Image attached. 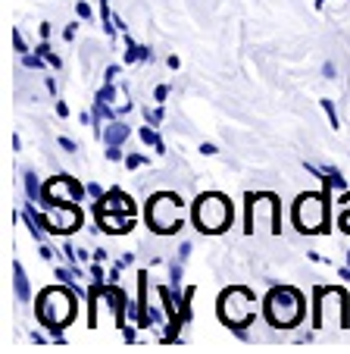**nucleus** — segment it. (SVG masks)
Returning <instances> with one entry per match:
<instances>
[{
  "label": "nucleus",
  "mask_w": 350,
  "mask_h": 354,
  "mask_svg": "<svg viewBox=\"0 0 350 354\" xmlns=\"http://www.w3.org/2000/svg\"><path fill=\"white\" fill-rule=\"evenodd\" d=\"M97 210H119V214H135V201L122 192H106L104 198L97 201Z\"/></svg>",
  "instance_id": "ddd939ff"
},
{
  "label": "nucleus",
  "mask_w": 350,
  "mask_h": 354,
  "mask_svg": "<svg viewBox=\"0 0 350 354\" xmlns=\"http://www.w3.org/2000/svg\"><path fill=\"white\" fill-rule=\"evenodd\" d=\"M97 226L100 232L110 235H126L135 229V214H119V210H97Z\"/></svg>",
  "instance_id": "9b49d317"
},
{
  "label": "nucleus",
  "mask_w": 350,
  "mask_h": 354,
  "mask_svg": "<svg viewBox=\"0 0 350 354\" xmlns=\"http://www.w3.org/2000/svg\"><path fill=\"white\" fill-rule=\"evenodd\" d=\"M132 107H135L132 100H126V104H122V107H116V110H119V116H126V113H132Z\"/></svg>",
  "instance_id": "3c124183"
},
{
  "label": "nucleus",
  "mask_w": 350,
  "mask_h": 354,
  "mask_svg": "<svg viewBox=\"0 0 350 354\" xmlns=\"http://www.w3.org/2000/svg\"><path fill=\"white\" fill-rule=\"evenodd\" d=\"M338 226H341V232H347V235H350V207H344V210H341V216H338Z\"/></svg>",
  "instance_id": "72a5a7b5"
},
{
  "label": "nucleus",
  "mask_w": 350,
  "mask_h": 354,
  "mask_svg": "<svg viewBox=\"0 0 350 354\" xmlns=\"http://www.w3.org/2000/svg\"><path fill=\"white\" fill-rule=\"evenodd\" d=\"M88 273H91L94 286H106V279H110V276H104V263H100V261H94V263H91V270H88Z\"/></svg>",
  "instance_id": "a878e982"
},
{
  "label": "nucleus",
  "mask_w": 350,
  "mask_h": 354,
  "mask_svg": "<svg viewBox=\"0 0 350 354\" xmlns=\"http://www.w3.org/2000/svg\"><path fill=\"white\" fill-rule=\"evenodd\" d=\"M22 188H26V198L28 201H35V204H41V201H44V185H41V179H38V173H35V169H26V173H22Z\"/></svg>",
  "instance_id": "2eb2a0df"
},
{
  "label": "nucleus",
  "mask_w": 350,
  "mask_h": 354,
  "mask_svg": "<svg viewBox=\"0 0 350 354\" xmlns=\"http://www.w3.org/2000/svg\"><path fill=\"white\" fill-rule=\"evenodd\" d=\"M75 13H79V19H91V16H94V10H91V3H85V0H79V3H75Z\"/></svg>",
  "instance_id": "2f4dec72"
},
{
  "label": "nucleus",
  "mask_w": 350,
  "mask_h": 354,
  "mask_svg": "<svg viewBox=\"0 0 350 354\" xmlns=\"http://www.w3.org/2000/svg\"><path fill=\"white\" fill-rule=\"evenodd\" d=\"M100 22H104L106 38H116V35H119V28H116V22H113V10H110L106 0H100Z\"/></svg>",
  "instance_id": "aec40b11"
},
{
  "label": "nucleus",
  "mask_w": 350,
  "mask_h": 354,
  "mask_svg": "<svg viewBox=\"0 0 350 354\" xmlns=\"http://www.w3.org/2000/svg\"><path fill=\"white\" fill-rule=\"evenodd\" d=\"M338 276H341L344 282H350V267H338Z\"/></svg>",
  "instance_id": "603ef678"
},
{
  "label": "nucleus",
  "mask_w": 350,
  "mask_h": 354,
  "mask_svg": "<svg viewBox=\"0 0 350 354\" xmlns=\"http://www.w3.org/2000/svg\"><path fill=\"white\" fill-rule=\"evenodd\" d=\"M128 138H132V126H126V122H122V116H119V120H110L104 126V132H100L104 147L106 145H126Z\"/></svg>",
  "instance_id": "f8f14e48"
},
{
  "label": "nucleus",
  "mask_w": 350,
  "mask_h": 354,
  "mask_svg": "<svg viewBox=\"0 0 350 354\" xmlns=\"http://www.w3.org/2000/svg\"><path fill=\"white\" fill-rule=\"evenodd\" d=\"M28 339H32L35 345H41V342H47L50 335H44V333H38V329H32V333H28Z\"/></svg>",
  "instance_id": "a19ab883"
},
{
  "label": "nucleus",
  "mask_w": 350,
  "mask_h": 354,
  "mask_svg": "<svg viewBox=\"0 0 350 354\" xmlns=\"http://www.w3.org/2000/svg\"><path fill=\"white\" fill-rule=\"evenodd\" d=\"M244 232H282L278 226V201L275 194H247V216H244Z\"/></svg>",
  "instance_id": "6e6552de"
},
{
  "label": "nucleus",
  "mask_w": 350,
  "mask_h": 354,
  "mask_svg": "<svg viewBox=\"0 0 350 354\" xmlns=\"http://www.w3.org/2000/svg\"><path fill=\"white\" fill-rule=\"evenodd\" d=\"M106 160H113V163H126L122 145H106Z\"/></svg>",
  "instance_id": "c85d7f7f"
},
{
  "label": "nucleus",
  "mask_w": 350,
  "mask_h": 354,
  "mask_svg": "<svg viewBox=\"0 0 350 354\" xmlns=\"http://www.w3.org/2000/svg\"><path fill=\"white\" fill-rule=\"evenodd\" d=\"M57 145H60L66 154H75V151H79V145H75L72 138H66V135H60V138H57Z\"/></svg>",
  "instance_id": "473e14b6"
},
{
  "label": "nucleus",
  "mask_w": 350,
  "mask_h": 354,
  "mask_svg": "<svg viewBox=\"0 0 350 354\" xmlns=\"http://www.w3.org/2000/svg\"><path fill=\"white\" fill-rule=\"evenodd\" d=\"M79 295L72 292V288H63V286H53V288H44V292L38 295V301H35V317H38V323L50 333V342H66V335H63V326H69V323L75 320V310H79Z\"/></svg>",
  "instance_id": "f257e3e1"
},
{
  "label": "nucleus",
  "mask_w": 350,
  "mask_h": 354,
  "mask_svg": "<svg viewBox=\"0 0 350 354\" xmlns=\"http://www.w3.org/2000/svg\"><path fill=\"white\" fill-rule=\"evenodd\" d=\"M13 47H16V54H28V50H32V47H26V41H22V32L19 28H13Z\"/></svg>",
  "instance_id": "c756f323"
},
{
  "label": "nucleus",
  "mask_w": 350,
  "mask_h": 354,
  "mask_svg": "<svg viewBox=\"0 0 350 354\" xmlns=\"http://www.w3.org/2000/svg\"><path fill=\"white\" fill-rule=\"evenodd\" d=\"M138 138H141V145H147V147H153L157 154H166V145H163V138H159V132L147 122V126H141L138 129Z\"/></svg>",
  "instance_id": "f3484780"
},
{
  "label": "nucleus",
  "mask_w": 350,
  "mask_h": 354,
  "mask_svg": "<svg viewBox=\"0 0 350 354\" xmlns=\"http://www.w3.org/2000/svg\"><path fill=\"white\" fill-rule=\"evenodd\" d=\"M166 97H169V85H157V88H153V100H157V104H163Z\"/></svg>",
  "instance_id": "c9c22d12"
},
{
  "label": "nucleus",
  "mask_w": 350,
  "mask_h": 354,
  "mask_svg": "<svg viewBox=\"0 0 350 354\" xmlns=\"http://www.w3.org/2000/svg\"><path fill=\"white\" fill-rule=\"evenodd\" d=\"M116 75H119V66H106V73H104V82H116Z\"/></svg>",
  "instance_id": "79ce46f5"
},
{
  "label": "nucleus",
  "mask_w": 350,
  "mask_h": 354,
  "mask_svg": "<svg viewBox=\"0 0 350 354\" xmlns=\"http://www.w3.org/2000/svg\"><path fill=\"white\" fill-rule=\"evenodd\" d=\"M122 60H126L128 66H132V63H147V60H153V50L144 44H138V41L126 38V54H122Z\"/></svg>",
  "instance_id": "4468645a"
},
{
  "label": "nucleus",
  "mask_w": 350,
  "mask_h": 354,
  "mask_svg": "<svg viewBox=\"0 0 350 354\" xmlns=\"http://www.w3.org/2000/svg\"><path fill=\"white\" fill-rule=\"evenodd\" d=\"M200 154H204V157H213V154H216V145H210V141H204V145H200Z\"/></svg>",
  "instance_id": "37998d69"
},
{
  "label": "nucleus",
  "mask_w": 350,
  "mask_h": 354,
  "mask_svg": "<svg viewBox=\"0 0 350 354\" xmlns=\"http://www.w3.org/2000/svg\"><path fill=\"white\" fill-rule=\"evenodd\" d=\"M182 276H185V261H172L169 263V288L175 295H182Z\"/></svg>",
  "instance_id": "6ab92c4d"
},
{
  "label": "nucleus",
  "mask_w": 350,
  "mask_h": 354,
  "mask_svg": "<svg viewBox=\"0 0 350 354\" xmlns=\"http://www.w3.org/2000/svg\"><path fill=\"white\" fill-rule=\"evenodd\" d=\"M231 333L238 335L241 342H251V333H247V326H231Z\"/></svg>",
  "instance_id": "ea45409f"
},
{
  "label": "nucleus",
  "mask_w": 350,
  "mask_h": 354,
  "mask_svg": "<svg viewBox=\"0 0 350 354\" xmlns=\"http://www.w3.org/2000/svg\"><path fill=\"white\" fill-rule=\"evenodd\" d=\"M35 54H41L47 60V66L53 69H63V57L60 54H53V47L47 44V41H41V44H35Z\"/></svg>",
  "instance_id": "412c9836"
},
{
  "label": "nucleus",
  "mask_w": 350,
  "mask_h": 354,
  "mask_svg": "<svg viewBox=\"0 0 350 354\" xmlns=\"http://www.w3.org/2000/svg\"><path fill=\"white\" fill-rule=\"evenodd\" d=\"M291 223L300 235L325 232L329 223V192H304L291 207Z\"/></svg>",
  "instance_id": "39448f33"
},
{
  "label": "nucleus",
  "mask_w": 350,
  "mask_h": 354,
  "mask_svg": "<svg viewBox=\"0 0 350 354\" xmlns=\"http://www.w3.org/2000/svg\"><path fill=\"white\" fill-rule=\"evenodd\" d=\"M166 66H169V69H179V66H182V60H179V57H175V54H172L169 60H166Z\"/></svg>",
  "instance_id": "8fccbe9b"
},
{
  "label": "nucleus",
  "mask_w": 350,
  "mask_h": 354,
  "mask_svg": "<svg viewBox=\"0 0 350 354\" xmlns=\"http://www.w3.org/2000/svg\"><path fill=\"white\" fill-rule=\"evenodd\" d=\"M338 207H350V192H341V201H338Z\"/></svg>",
  "instance_id": "09e8293b"
},
{
  "label": "nucleus",
  "mask_w": 350,
  "mask_h": 354,
  "mask_svg": "<svg viewBox=\"0 0 350 354\" xmlns=\"http://www.w3.org/2000/svg\"><path fill=\"white\" fill-rule=\"evenodd\" d=\"M307 314V301L298 288L291 286H272V292L263 301V317L269 326L275 329H294L304 323Z\"/></svg>",
  "instance_id": "f03ea898"
},
{
  "label": "nucleus",
  "mask_w": 350,
  "mask_h": 354,
  "mask_svg": "<svg viewBox=\"0 0 350 354\" xmlns=\"http://www.w3.org/2000/svg\"><path fill=\"white\" fill-rule=\"evenodd\" d=\"M38 251H41V257H44V261H53V251H57V248H50L47 241H41Z\"/></svg>",
  "instance_id": "e433bc0d"
},
{
  "label": "nucleus",
  "mask_w": 350,
  "mask_h": 354,
  "mask_svg": "<svg viewBox=\"0 0 350 354\" xmlns=\"http://www.w3.org/2000/svg\"><path fill=\"white\" fill-rule=\"evenodd\" d=\"M163 116H166L163 104H157V110H153V107H147V110H144V120L150 122V126H159V122H163Z\"/></svg>",
  "instance_id": "393cba45"
},
{
  "label": "nucleus",
  "mask_w": 350,
  "mask_h": 354,
  "mask_svg": "<svg viewBox=\"0 0 350 354\" xmlns=\"http://www.w3.org/2000/svg\"><path fill=\"white\" fill-rule=\"evenodd\" d=\"M147 226L157 235H175L182 226H185V201L172 192H157L147 198Z\"/></svg>",
  "instance_id": "20e7f679"
},
{
  "label": "nucleus",
  "mask_w": 350,
  "mask_h": 354,
  "mask_svg": "<svg viewBox=\"0 0 350 354\" xmlns=\"http://www.w3.org/2000/svg\"><path fill=\"white\" fill-rule=\"evenodd\" d=\"M191 298H194V286H188L185 295H179V320L182 323L191 320Z\"/></svg>",
  "instance_id": "4be33fe9"
},
{
  "label": "nucleus",
  "mask_w": 350,
  "mask_h": 354,
  "mask_svg": "<svg viewBox=\"0 0 350 354\" xmlns=\"http://www.w3.org/2000/svg\"><path fill=\"white\" fill-rule=\"evenodd\" d=\"M191 251H194V241H182V245H179V261H188V257H191Z\"/></svg>",
  "instance_id": "f704fd0d"
},
{
  "label": "nucleus",
  "mask_w": 350,
  "mask_h": 354,
  "mask_svg": "<svg viewBox=\"0 0 350 354\" xmlns=\"http://www.w3.org/2000/svg\"><path fill=\"white\" fill-rule=\"evenodd\" d=\"M257 317V295L244 286H231L219 295V320L225 326H251Z\"/></svg>",
  "instance_id": "423d86ee"
},
{
  "label": "nucleus",
  "mask_w": 350,
  "mask_h": 354,
  "mask_svg": "<svg viewBox=\"0 0 350 354\" xmlns=\"http://www.w3.org/2000/svg\"><path fill=\"white\" fill-rule=\"evenodd\" d=\"M150 163V157L144 154H126V169H138V167H147Z\"/></svg>",
  "instance_id": "cd10ccee"
},
{
  "label": "nucleus",
  "mask_w": 350,
  "mask_h": 354,
  "mask_svg": "<svg viewBox=\"0 0 350 354\" xmlns=\"http://www.w3.org/2000/svg\"><path fill=\"white\" fill-rule=\"evenodd\" d=\"M347 267H350V251H347Z\"/></svg>",
  "instance_id": "864d4df0"
},
{
  "label": "nucleus",
  "mask_w": 350,
  "mask_h": 354,
  "mask_svg": "<svg viewBox=\"0 0 350 354\" xmlns=\"http://www.w3.org/2000/svg\"><path fill=\"white\" fill-rule=\"evenodd\" d=\"M85 198H88V188L79 179H72V176L60 173V176H53L50 182H44L41 207H50V204H81Z\"/></svg>",
  "instance_id": "1a4fd4ad"
},
{
  "label": "nucleus",
  "mask_w": 350,
  "mask_h": 354,
  "mask_svg": "<svg viewBox=\"0 0 350 354\" xmlns=\"http://www.w3.org/2000/svg\"><path fill=\"white\" fill-rule=\"evenodd\" d=\"M41 210L47 216V232L50 235H72L85 223V214H81L79 204H50V207Z\"/></svg>",
  "instance_id": "9d476101"
},
{
  "label": "nucleus",
  "mask_w": 350,
  "mask_h": 354,
  "mask_svg": "<svg viewBox=\"0 0 350 354\" xmlns=\"http://www.w3.org/2000/svg\"><path fill=\"white\" fill-rule=\"evenodd\" d=\"M325 188H329V192H331V188H335V192H347V179H344V176H341V169H338V167H329V163H325Z\"/></svg>",
  "instance_id": "a211bd4d"
},
{
  "label": "nucleus",
  "mask_w": 350,
  "mask_h": 354,
  "mask_svg": "<svg viewBox=\"0 0 350 354\" xmlns=\"http://www.w3.org/2000/svg\"><path fill=\"white\" fill-rule=\"evenodd\" d=\"M335 73H338L335 63H325V66H322V75H325V79H335Z\"/></svg>",
  "instance_id": "49530a36"
},
{
  "label": "nucleus",
  "mask_w": 350,
  "mask_h": 354,
  "mask_svg": "<svg viewBox=\"0 0 350 354\" xmlns=\"http://www.w3.org/2000/svg\"><path fill=\"white\" fill-rule=\"evenodd\" d=\"M97 100H104V104H113V100H116V85H113V82H104V88L97 91Z\"/></svg>",
  "instance_id": "bb28decb"
},
{
  "label": "nucleus",
  "mask_w": 350,
  "mask_h": 354,
  "mask_svg": "<svg viewBox=\"0 0 350 354\" xmlns=\"http://www.w3.org/2000/svg\"><path fill=\"white\" fill-rule=\"evenodd\" d=\"M91 254H94V261H100V263H106V257H110L106 254V248H94Z\"/></svg>",
  "instance_id": "c03bdc74"
},
{
  "label": "nucleus",
  "mask_w": 350,
  "mask_h": 354,
  "mask_svg": "<svg viewBox=\"0 0 350 354\" xmlns=\"http://www.w3.org/2000/svg\"><path fill=\"white\" fill-rule=\"evenodd\" d=\"M57 116H63V120H66V116H69V107H66V100H57Z\"/></svg>",
  "instance_id": "a18cd8bd"
},
{
  "label": "nucleus",
  "mask_w": 350,
  "mask_h": 354,
  "mask_svg": "<svg viewBox=\"0 0 350 354\" xmlns=\"http://www.w3.org/2000/svg\"><path fill=\"white\" fill-rule=\"evenodd\" d=\"M194 226L197 232L204 235H222L225 229L235 223V207H231V201L219 192H204L197 201H194Z\"/></svg>",
  "instance_id": "7ed1b4c3"
},
{
  "label": "nucleus",
  "mask_w": 350,
  "mask_h": 354,
  "mask_svg": "<svg viewBox=\"0 0 350 354\" xmlns=\"http://www.w3.org/2000/svg\"><path fill=\"white\" fill-rule=\"evenodd\" d=\"M319 104H322V110H325V116H329L331 129H341V122H338V110H335V104H331V97H319Z\"/></svg>",
  "instance_id": "b1692460"
},
{
  "label": "nucleus",
  "mask_w": 350,
  "mask_h": 354,
  "mask_svg": "<svg viewBox=\"0 0 350 354\" xmlns=\"http://www.w3.org/2000/svg\"><path fill=\"white\" fill-rule=\"evenodd\" d=\"M85 188H88V198H94V201H100V198H104V194H106V192H104V185H100V182H88Z\"/></svg>",
  "instance_id": "7c9ffc66"
},
{
  "label": "nucleus",
  "mask_w": 350,
  "mask_h": 354,
  "mask_svg": "<svg viewBox=\"0 0 350 354\" xmlns=\"http://www.w3.org/2000/svg\"><path fill=\"white\" fill-rule=\"evenodd\" d=\"M13 292H16V298L26 304V301H32V288H28V276H26V270H22V263L19 261H13Z\"/></svg>",
  "instance_id": "dca6fc26"
},
{
  "label": "nucleus",
  "mask_w": 350,
  "mask_h": 354,
  "mask_svg": "<svg viewBox=\"0 0 350 354\" xmlns=\"http://www.w3.org/2000/svg\"><path fill=\"white\" fill-rule=\"evenodd\" d=\"M38 32H41V41H50L53 26H50V22H41V28H38Z\"/></svg>",
  "instance_id": "4c0bfd02"
},
{
  "label": "nucleus",
  "mask_w": 350,
  "mask_h": 354,
  "mask_svg": "<svg viewBox=\"0 0 350 354\" xmlns=\"http://www.w3.org/2000/svg\"><path fill=\"white\" fill-rule=\"evenodd\" d=\"M19 63H22V66H26V69H44V57H41V54H35V50H32V54H22L19 57Z\"/></svg>",
  "instance_id": "5701e85b"
},
{
  "label": "nucleus",
  "mask_w": 350,
  "mask_h": 354,
  "mask_svg": "<svg viewBox=\"0 0 350 354\" xmlns=\"http://www.w3.org/2000/svg\"><path fill=\"white\" fill-rule=\"evenodd\" d=\"M122 267H132V263H135V251H128V254H122Z\"/></svg>",
  "instance_id": "de8ad7c7"
},
{
  "label": "nucleus",
  "mask_w": 350,
  "mask_h": 354,
  "mask_svg": "<svg viewBox=\"0 0 350 354\" xmlns=\"http://www.w3.org/2000/svg\"><path fill=\"white\" fill-rule=\"evenodd\" d=\"M313 298H316V314H313V329H322L325 323H335V326L347 329L350 323V298L344 288H325L319 286L316 292H313Z\"/></svg>",
  "instance_id": "0eeeda50"
},
{
  "label": "nucleus",
  "mask_w": 350,
  "mask_h": 354,
  "mask_svg": "<svg viewBox=\"0 0 350 354\" xmlns=\"http://www.w3.org/2000/svg\"><path fill=\"white\" fill-rule=\"evenodd\" d=\"M75 32H79V22H69L66 32H63V38H66V41H75Z\"/></svg>",
  "instance_id": "58836bf2"
}]
</instances>
